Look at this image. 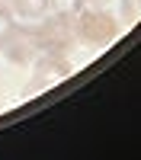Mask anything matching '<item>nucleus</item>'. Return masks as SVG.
Instances as JSON below:
<instances>
[{"mask_svg": "<svg viewBox=\"0 0 141 160\" xmlns=\"http://www.w3.org/2000/svg\"><path fill=\"white\" fill-rule=\"evenodd\" d=\"M74 35H80L87 45H109L119 35V22L103 10H80L74 16Z\"/></svg>", "mask_w": 141, "mask_h": 160, "instance_id": "nucleus-2", "label": "nucleus"}, {"mask_svg": "<svg viewBox=\"0 0 141 160\" xmlns=\"http://www.w3.org/2000/svg\"><path fill=\"white\" fill-rule=\"evenodd\" d=\"M0 51L7 55V61L13 64H29L38 51H35V42H32V35H29V26H19V22H13L10 26V32L0 38Z\"/></svg>", "mask_w": 141, "mask_h": 160, "instance_id": "nucleus-3", "label": "nucleus"}, {"mask_svg": "<svg viewBox=\"0 0 141 160\" xmlns=\"http://www.w3.org/2000/svg\"><path fill=\"white\" fill-rule=\"evenodd\" d=\"M35 51H48V55H68L74 45V13H51L48 19L29 29Z\"/></svg>", "mask_w": 141, "mask_h": 160, "instance_id": "nucleus-1", "label": "nucleus"}, {"mask_svg": "<svg viewBox=\"0 0 141 160\" xmlns=\"http://www.w3.org/2000/svg\"><path fill=\"white\" fill-rule=\"evenodd\" d=\"M83 3H90V7H103L106 0H83Z\"/></svg>", "mask_w": 141, "mask_h": 160, "instance_id": "nucleus-6", "label": "nucleus"}, {"mask_svg": "<svg viewBox=\"0 0 141 160\" xmlns=\"http://www.w3.org/2000/svg\"><path fill=\"white\" fill-rule=\"evenodd\" d=\"M3 10H10V0H0V13H3Z\"/></svg>", "mask_w": 141, "mask_h": 160, "instance_id": "nucleus-7", "label": "nucleus"}, {"mask_svg": "<svg viewBox=\"0 0 141 160\" xmlns=\"http://www.w3.org/2000/svg\"><path fill=\"white\" fill-rule=\"evenodd\" d=\"M51 10H58V13H80L83 10V0H51Z\"/></svg>", "mask_w": 141, "mask_h": 160, "instance_id": "nucleus-5", "label": "nucleus"}, {"mask_svg": "<svg viewBox=\"0 0 141 160\" xmlns=\"http://www.w3.org/2000/svg\"><path fill=\"white\" fill-rule=\"evenodd\" d=\"M10 10L19 19H38L51 10V0H10Z\"/></svg>", "mask_w": 141, "mask_h": 160, "instance_id": "nucleus-4", "label": "nucleus"}]
</instances>
